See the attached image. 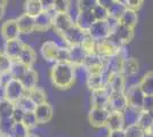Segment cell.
Wrapping results in <instances>:
<instances>
[{
	"instance_id": "29",
	"label": "cell",
	"mask_w": 153,
	"mask_h": 137,
	"mask_svg": "<svg viewBox=\"0 0 153 137\" xmlns=\"http://www.w3.org/2000/svg\"><path fill=\"white\" fill-rule=\"evenodd\" d=\"M26 95L31 98V101L36 105L42 104V103L47 102V93L38 86L32 88L31 90L26 91Z\"/></svg>"
},
{
	"instance_id": "18",
	"label": "cell",
	"mask_w": 153,
	"mask_h": 137,
	"mask_svg": "<svg viewBox=\"0 0 153 137\" xmlns=\"http://www.w3.org/2000/svg\"><path fill=\"white\" fill-rule=\"evenodd\" d=\"M68 48H69V62L68 63L72 64L74 67L82 66L85 59L87 56L82 47L81 46H71Z\"/></svg>"
},
{
	"instance_id": "32",
	"label": "cell",
	"mask_w": 153,
	"mask_h": 137,
	"mask_svg": "<svg viewBox=\"0 0 153 137\" xmlns=\"http://www.w3.org/2000/svg\"><path fill=\"white\" fill-rule=\"evenodd\" d=\"M140 110H136L133 107H129L128 106L127 110L123 112V121H125V128L128 126H131V124H136L138 121V118L140 114Z\"/></svg>"
},
{
	"instance_id": "54",
	"label": "cell",
	"mask_w": 153,
	"mask_h": 137,
	"mask_svg": "<svg viewBox=\"0 0 153 137\" xmlns=\"http://www.w3.org/2000/svg\"><path fill=\"white\" fill-rule=\"evenodd\" d=\"M27 137H40V135H39L37 131L32 130V131H30V134H29V136Z\"/></svg>"
},
{
	"instance_id": "56",
	"label": "cell",
	"mask_w": 153,
	"mask_h": 137,
	"mask_svg": "<svg viewBox=\"0 0 153 137\" xmlns=\"http://www.w3.org/2000/svg\"><path fill=\"white\" fill-rule=\"evenodd\" d=\"M146 133L149 134V136H150V137H153V122H152V124H151V127L149 128V130H147Z\"/></svg>"
},
{
	"instance_id": "33",
	"label": "cell",
	"mask_w": 153,
	"mask_h": 137,
	"mask_svg": "<svg viewBox=\"0 0 153 137\" xmlns=\"http://www.w3.org/2000/svg\"><path fill=\"white\" fill-rule=\"evenodd\" d=\"M127 9V7L125 6V4L122 1H117L115 0L114 2L112 4V6L108 9V17L111 19H114V20H119L120 16H121L123 12Z\"/></svg>"
},
{
	"instance_id": "11",
	"label": "cell",
	"mask_w": 153,
	"mask_h": 137,
	"mask_svg": "<svg viewBox=\"0 0 153 137\" xmlns=\"http://www.w3.org/2000/svg\"><path fill=\"white\" fill-rule=\"evenodd\" d=\"M72 25H74V21L72 20L70 14H54L53 19V29L56 33L62 36L68 31Z\"/></svg>"
},
{
	"instance_id": "39",
	"label": "cell",
	"mask_w": 153,
	"mask_h": 137,
	"mask_svg": "<svg viewBox=\"0 0 153 137\" xmlns=\"http://www.w3.org/2000/svg\"><path fill=\"white\" fill-rule=\"evenodd\" d=\"M15 105H17L19 107H21L24 112H33L34 109H36V104L32 102L31 98L29 97L26 94L25 96H23Z\"/></svg>"
},
{
	"instance_id": "20",
	"label": "cell",
	"mask_w": 153,
	"mask_h": 137,
	"mask_svg": "<svg viewBox=\"0 0 153 137\" xmlns=\"http://www.w3.org/2000/svg\"><path fill=\"white\" fill-rule=\"evenodd\" d=\"M17 26L21 34H29V33L36 31V24H34V17H32L27 14H22L19 19H16Z\"/></svg>"
},
{
	"instance_id": "42",
	"label": "cell",
	"mask_w": 153,
	"mask_h": 137,
	"mask_svg": "<svg viewBox=\"0 0 153 137\" xmlns=\"http://www.w3.org/2000/svg\"><path fill=\"white\" fill-rule=\"evenodd\" d=\"M153 122V119L151 118V116L147 113V112H140V118H138V121H137V124L140 126L145 131L149 130V128L151 127V124Z\"/></svg>"
},
{
	"instance_id": "3",
	"label": "cell",
	"mask_w": 153,
	"mask_h": 137,
	"mask_svg": "<svg viewBox=\"0 0 153 137\" xmlns=\"http://www.w3.org/2000/svg\"><path fill=\"white\" fill-rule=\"evenodd\" d=\"M5 88V98L13 102V103H17L23 96H25L26 90L24 86L22 85V82L16 79H12L10 81H8L6 85L4 86Z\"/></svg>"
},
{
	"instance_id": "8",
	"label": "cell",
	"mask_w": 153,
	"mask_h": 137,
	"mask_svg": "<svg viewBox=\"0 0 153 137\" xmlns=\"http://www.w3.org/2000/svg\"><path fill=\"white\" fill-rule=\"evenodd\" d=\"M86 34H87L86 31L81 30L79 26L74 24L71 26L68 31H65L61 37L69 45V47H71V46H81Z\"/></svg>"
},
{
	"instance_id": "43",
	"label": "cell",
	"mask_w": 153,
	"mask_h": 137,
	"mask_svg": "<svg viewBox=\"0 0 153 137\" xmlns=\"http://www.w3.org/2000/svg\"><path fill=\"white\" fill-rule=\"evenodd\" d=\"M91 13H93L94 17H95V21H106L108 19V9L98 6V5H96V6L91 9Z\"/></svg>"
},
{
	"instance_id": "19",
	"label": "cell",
	"mask_w": 153,
	"mask_h": 137,
	"mask_svg": "<svg viewBox=\"0 0 153 137\" xmlns=\"http://www.w3.org/2000/svg\"><path fill=\"white\" fill-rule=\"evenodd\" d=\"M58 49H59V46L55 42V41H45L42 46H41V55L42 57L48 61V62H55L56 63V59H57V54Z\"/></svg>"
},
{
	"instance_id": "31",
	"label": "cell",
	"mask_w": 153,
	"mask_h": 137,
	"mask_svg": "<svg viewBox=\"0 0 153 137\" xmlns=\"http://www.w3.org/2000/svg\"><path fill=\"white\" fill-rule=\"evenodd\" d=\"M29 67H26L24 64H22L21 62H19L17 59L16 61H13L12 63V66H10V70H9V74L13 79H16V80H19L24 77L25 72L27 71Z\"/></svg>"
},
{
	"instance_id": "4",
	"label": "cell",
	"mask_w": 153,
	"mask_h": 137,
	"mask_svg": "<svg viewBox=\"0 0 153 137\" xmlns=\"http://www.w3.org/2000/svg\"><path fill=\"white\" fill-rule=\"evenodd\" d=\"M110 111L108 109H101V107H90L88 112V122L91 127L101 129L105 128L108 122Z\"/></svg>"
},
{
	"instance_id": "47",
	"label": "cell",
	"mask_w": 153,
	"mask_h": 137,
	"mask_svg": "<svg viewBox=\"0 0 153 137\" xmlns=\"http://www.w3.org/2000/svg\"><path fill=\"white\" fill-rule=\"evenodd\" d=\"M57 62H69V48L68 47H59L56 63Z\"/></svg>"
},
{
	"instance_id": "48",
	"label": "cell",
	"mask_w": 153,
	"mask_h": 137,
	"mask_svg": "<svg viewBox=\"0 0 153 137\" xmlns=\"http://www.w3.org/2000/svg\"><path fill=\"white\" fill-rule=\"evenodd\" d=\"M24 114H25V112L23 111L21 107H19L17 105H15L12 119H13L14 122H22L23 121V118H24Z\"/></svg>"
},
{
	"instance_id": "10",
	"label": "cell",
	"mask_w": 153,
	"mask_h": 137,
	"mask_svg": "<svg viewBox=\"0 0 153 137\" xmlns=\"http://www.w3.org/2000/svg\"><path fill=\"white\" fill-rule=\"evenodd\" d=\"M33 113L36 116V119H37V122L39 126H44V124L51 122L53 116H54V109H53V105L51 103L45 102L42 104L36 105V109H34Z\"/></svg>"
},
{
	"instance_id": "22",
	"label": "cell",
	"mask_w": 153,
	"mask_h": 137,
	"mask_svg": "<svg viewBox=\"0 0 153 137\" xmlns=\"http://www.w3.org/2000/svg\"><path fill=\"white\" fill-rule=\"evenodd\" d=\"M19 62H21L22 64H24L26 67H32L34 65L36 61H37V57H36V52L34 49L32 48L31 46L24 44L23 45V48H22V52L19 54V59H17Z\"/></svg>"
},
{
	"instance_id": "49",
	"label": "cell",
	"mask_w": 153,
	"mask_h": 137,
	"mask_svg": "<svg viewBox=\"0 0 153 137\" xmlns=\"http://www.w3.org/2000/svg\"><path fill=\"white\" fill-rule=\"evenodd\" d=\"M153 110V96H145L143 104H142V111L150 112Z\"/></svg>"
},
{
	"instance_id": "15",
	"label": "cell",
	"mask_w": 153,
	"mask_h": 137,
	"mask_svg": "<svg viewBox=\"0 0 153 137\" xmlns=\"http://www.w3.org/2000/svg\"><path fill=\"white\" fill-rule=\"evenodd\" d=\"M0 33H1L2 38L5 39V41L19 39L21 32L19 30L16 20H7L6 22H4L0 27Z\"/></svg>"
},
{
	"instance_id": "30",
	"label": "cell",
	"mask_w": 153,
	"mask_h": 137,
	"mask_svg": "<svg viewBox=\"0 0 153 137\" xmlns=\"http://www.w3.org/2000/svg\"><path fill=\"white\" fill-rule=\"evenodd\" d=\"M44 9L40 4V0H25L24 2V13L32 17L38 16Z\"/></svg>"
},
{
	"instance_id": "9",
	"label": "cell",
	"mask_w": 153,
	"mask_h": 137,
	"mask_svg": "<svg viewBox=\"0 0 153 137\" xmlns=\"http://www.w3.org/2000/svg\"><path fill=\"white\" fill-rule=\"evenodd\" d=\"M128 107V101L126 97L125 91L120 93H111L110 99H108V110L110 112H123L127 110Z\"/></svg>"
},
{
	"instance_id": "17",
	"label": "cell",
	"mask_w": 153,
	"mask_h": 137,
	"mask_svg": "<svg viewBox=\"0 0 153 137\" xmlns=\"http://www.w3.org/2000/svg\"><path fill=\"white\" fill-rule=\"evenodd\" d=\"M54 14H51V10H42L38 16H36V17H34L36 31L45 32L47 30H49L51 27H53Z\"/></svg>"
},
{
	"instance_id": "59",
	"label": "cell",
	"mask_w": 153,
	"mask_h": 137,
	"mask_svg": "<svg viewBox=\"0 0 153 137\" xmlns=\"http://www.w3.org/2000/svg\"><path fill=\"white\" fill-rule=\"evenodd\" d=\"M0 87H4L2 86V81H1V76H0Z\"/></svg>"
},
{
	"instance_id": "41",
	"label": "cell",
	"mask_w": 153,
	"mask_h": 137,
	"mask_svg": "<svg viewBox=\"0 0 153 137\" xmlns=\"http://www.w3.org/2000/svg\"><path fill=\"white\" fill-rule=\"evenodd\" d=\"M13 61L7 56L5 53H0V74L9 73Z\"/></svg>"
},
{
	"instance_id": "1",
	"label": "cell",
	"mask_w": 153,
	"mask_h": 137,
	"mask_svg": "<svg viewBox=\"0 0 153 137\" xmlns=\"http://www.w3.org/2000/svg\"><path fill=\"white\" fill-rule=\"evenodd\" d=\"M76 67L68 62H57L51 70V80L54 87L59 90H68L76 84Z\"/></svg>"
},
{
	"instance_id": "35",
	"label": "cell",
	"mask_w": 153,
	"mask_h": 137,
	"mask_svg": "<svg viewBox=\"0 0 153 137\" xmlns=\"http://www.w3.org/2000/svg\"><path fill=\"white\" fill-rule=\"evenodd\" d=\"M29 134L30 130L23 122H14L9 137H27Z\"/></svg>"
},
{
	"instance_id": "52",
	"label": "cell",
	"mask_w": 153,
	"mask_h": 137,
	"mask_svg": "<svg viewBox=\"0 0 153 137\" xmlns=\"http://www.w3.org/2000/svg\"><path fill=\"white\" fill-rule=\"evenodd\" d=\"M108 137H126L125 130H113V131H108Z\"/></svg>"
},
{
	"instance_id": "24",
	"label": "cell",
	"mask_w": 153,
	"mask_h": 137,
	"mask_svg": "<svg viewBox=\"0 0 153 137\" xmlns=\"http://www.w3.org/2000/svg\"><path fill=\"white\" fill-rule=\"evenodd\" d=\"M86 85L90 91L100 90L102 88H105L106 79L102 73H91V74H88V77L86 79Z\"/></svg>"
},
{
	"instance_id": "50",
	"label": "cell",
	"mask_w": 153,
	"mask_h": 137,
	"mask_svg": "<svg viewBox=\"0 0 153 137\" xmlns=\"http://www.w3.org/2000/svg\"><path fill=\"white\" fill-rule=\"evenodd\" d=\"M54 2H55V0H40V4H41L44 10H53Z\"/></svg>"
},
{
	"instance_id": "2",
	"label": "cell",
	"mask_w": 153,
	"mask_h": 137,
	"mask_svg": "<svg viewBox=\"0 0 153 137\" xmlns=\"http://www.w3.org/2000/svg\"><path fill=\"white\" fill-rule=\"evenodd\" d=\"M120 49H121V46L118 45L111 37L101 41H96V54L103 59L114 57L119 54Z\"/></svg>"
},
{
	"instance_id": "12",
	"label": "cell",
	"mask_w": 153,
	"mask_h": 137,
	"mask_svg": "<svg viewBox=\"0 0 153 137\" xmlns=\"http://www.w3.org/2000/svg\"><path fill=\"white\" fill-rule=\"evenodd\" d=\"M104 64H105V59L101 57L97 54H91V55H87L86 56L82 67L86 69V71L88 72V74H91V73H102L103 69H104Z\"/></svg>"
},
{
	"instance_id": "16",
	"label": "cell",
	"mask_w": 153,
	"mask_h": 137,
	"mask_svg": "<svg viewBox=\"0 0 153 137\" xmlns=\"http://www.w3.org/2000/svg\"><path fill=\"white\" fill-rule=\"evenodd\" d=\"M138 70H140V63H138L137 59L126 56L121 61V63H120L119 72L121 73L125 78L127 79L134 77L135 74L138 72Z\"/></svg>"
},
{
	"instance_id": "36",
	"label": "cell",
	"mask_w": 153,
	"mask_h": 137,
	"mask_svg": "<svg viewBox=\"0 0 153 137\" xmlns=\"http://www.w3.org/2000/svg\"><path fill=\"white\" fill-rule=\"evenodd\" d=\"M71 8V0H55L53 12L55 14H68Z\"/></svg>"
},
{
	"instance_id": "57",
	"label": "cell",
	"mask_w": 153,
	"mask_h": 137,
	"mask_svg": "<svg viewBox=\"0 0 153 137\" xmlns=\"http://www.w3.org/2000/svg\"><path fill=\"white\" fill-rule=\"evenodd\" d=\"M7 2H8V0H0V6H4V7H6Z\"/></svg>"
},
{
	"instance_id": "7",
	"label": "cell",
	"mask_w": 153,
	"mask_h": 137,
	"mask_svg": "<svg viewBox=\"0 0 153 137\" xmlns=\"http://www.w3.org/2000/svg\"><path fill=\"white\" fill-rule=\"evenodd\" d=\"M110 37L114 40L119 46L123 47V46L128 45L133 40V38H134V30L129 29L127 26L121 25V24H118L114 27V30L112 31Z\"/></svg>"
},
{
	"instance_id": "55",
	"label": "cell",
	"mask_w": 153,
	"mask_h": 137,
	"mask_svg": "<svg viewBox=\"0 0 153 137\" xmlns=\"http://www.w3.org/2000/svg\"><path fill=\"white\" fill-rule=\"evenodd\" d=\"M4 15H5V7L0 6V20H2Z\"/></svg>"
},
{
	"instance_id": "51",
	"label": "cell",
	"mask_w": 153,
	"mask_h": 137,
	"mask_svg": "<svg viewBox=\"0 0 153 137\" xmlns=\"http://www.w3.org/2000/svg\"><path fill=\"white\" fill-rule=\"evenodd\" d=\"M115 0H96V5L103 7L105 9H108L110 7L112 6V4L114 2Z\"/></svg>"
},
{
	"instance_id": "40",
	"label": "cell",
	"mask_w": 153,
	"mask_h": 137,
	"mask_svg": "<svg viewBox=\"0 0 153 137\" xmlns=\"http://www.w3.org/2000/svg\"><path fill=\"white\" fill-rule=\"evenodd\" d=\"M22 122L29 128V130L30 131L34 130V129L39 126L38 122H37V119H36V116H34L33 112H25Z\"/></svg>"
},
{
	"instance_id": "37",
	"label": "cell",
	"mask_w": 153,
	"mask_h": 137,
	"mask_svg": "<svg viewBox=\"0 0 153 137\" xmlns=\"http://www.w3.org/2000/svg\"><path fill=\"white\" fill-rule=\"evenodd\" d=\"M123 130H125L126 137H145V135H146V131L137 124L128 126Z\"/></svg>"
},
{
	"instance_id": "25",
	"label": "cell",
	"mask_w": 153,
	"mask_h": 137,
	"mask_svg": "<svg viewBox=\"0 0 153 137\" xmlns=\"http://www.w3.org/2000/svg\"><path fill=\"white\" fill-rule=\"evenodd\" d=\"M105 128L108 131L125 129L123 113H120V112H110V116H108V122H106Z\"/></svg>"
},
{
	"instance_id": "58",
	"label": "cell",
	"mask_w": 153,
	"mask_h": 137,
	"mask_svg": "<svg viewBox=\"0 0 153 137\" xmlns=\"http://www.w3.org/2000/svg\"><path fill=\"white\" fill-rule=\"evenodd\" d=\"M147 113H149V114L151 116V118L153 119V110H152V111H150V112H147Z\"/></svg>"
},
{
	"instance_id": "46",
	"label": "cell",
	"mask_w": 153,
	"mask_h": 137,
	"mask_svg": "<svg viewBox=\"0 0 153 137\" xmlns=\"http://www.w3.org/2000/svg\"><path fill=\"white\" fill-rule=\"evenodd\" d=\"M125 6L127 7L128 9H131V10H140L142 6L144 5V0H125Z\"/></svg>"
},
{
	"instance_id": "13",
	"label": "cell",
	"mask_w": 153,
	"mask_h": 137,
	"mask_svg": "<svg viewBox=\"0 0 153 137\" xmlns=\"http://www.w3.org/2000/svg\"><path fill=\"white\" fill-rule=\"evenodd\" d=\"M110 95H111V91L106 87L100 89V90L91 91V94H90V104H91V107L108 109Z\"/></svg>"
},
{
	"instance_id": "14",
	"label": "cell",
	"mask_w": 153,
	"mask_h": 137,
	"mask_svg": "<svg viewBox=\"0 0 153 137\" xmlns=\"http://www.w3.org/2000/svg\"><path fill=\"white\" fill-rule=\"evenodd\" d=\"M106 88L110 89L111 93H120L126 90V78L120 72L111 73L106 79Z\"/></svg>"
},
{
	"instance_id": "53",
	"label": "cell",
	"mask_w": 153,
	"mask_h": 137,
	"mask_svg": "<svg viewBox=\"0 0 153 137\" xmlns=\"http://www.w3.org/2000/svg\"><path fill=\"white\" fill-rule=\"evenodd\" d=\"M108 130L106 128H101V129H98L97 131V134H96L94 137H108Z\"/></svg>"
},
{
	"instance_id": "45",
	"label": "cell",
	"mask_w": 153,
	"mask_h": 137,
	"mask_svg": "<svg viewBox=\"0 0 153 137\" xmlns=\"http://www.w3.org/2000/svg\"><path fill=\"white\" fill-rule=\"evenodd\" d=\"M96 6V0H78V9L79 12L91 10Z\"/></svg>"
},
{
	"instance_id": "60",
	"label": "cell",
	"mask_w": 153,
	"mask_h": 137,
	"mask_svg": "<svg viewBox=\"0 0 153 137\" xmlns=\"http://www.w3.org/2000/svg\"><path fill=\"white\" fill-rule=\"evenodd\" d=\"M117 1H122V0H117Z\"/></svg>"
},
{
	"instance_id": "38",
	"label": "cell",
	"mask_w": 153,
	"mask_h": 137,
	"mask_svg": "<svg viewBox=\"0 0 153 137\" xmlns=\"http://www.w3.org/2000/svg\"><path fill=\"white\" fill-rule=\"evenodd\" d=\"M81 47L83 48V50L86 52L87 55H91V54H96V41L89 34L87 33L85 39H83L82 44H81Z\"/></svg>"
},
{
	"instance_id": "28",
	"label": "cell",
	"mask_w": 153,
	"mask_h": 137,
	"mask_svg": "<svg viewBox=\"0 0 153 137\" xmlns=\"http://www.w3.org/2000/svg\"><path fill=\"white\" fill-rule=\"evenodd\" d=\"M138 86L145 96H153V71L146 72L140 80Z\"/></svg>"
},
{
	"instance_id": "5",
	"label": "cell",
	"mask_w": 153,
	"mask_h": 137,
	"mask_svg": "<svg viewBox=\"0 0 153 137\" xmlns=\"http://www.w3.org/2000/svg\"><path fill=\"white\" fill-rule=\"evenodd\" d=\"M125 94H126V97H127L128 101V106L142 111V104H143L145 95H144L143 91L140 90L138 84L126 87Z\"/></svg>"
},
{
	"instance_id": "21",
	"label": "cell",
	"mask_w": 153,
	"mask_h": 137,
	"mask_svg": "<svg viewBox=\"0 0 153 137\" xmlns=\"http://www.w3.org/2000/svg\"><path fill=\"white\" fill-rule=\"evenodd\" d=\"M94 22H95V17L91 13V10H83V12L78 13L74 24L76 26H79L81 30L87 32L88 29L94 24Z\"/></svg>"
},
{
	"instance_id": "6",
	"label": "cell",
	"mask_w": 153,
	"mask_h": 137,
	"mask_svg": "<svg viewBox=\"0 0 153 137\" xmlns=\"http://www.w3.org/2000/svg\"><path fill=\"white\" fill-rule=\"evenodd\" d=\"M87 33L95 41H101L110 38L112 30L108 25V21H95L94 24L88 29Z\"/></svg>"
},
{
	"instance_id": "26",
	"label": "cell",
	"mask_w": 153,
	"mask_h": 137,
	"mask_svg": "<svg viewBox=\"0 0 153 137\" xmlns=\"http://www.w3.org/2000/svg\"><path fill=\"white\" fill-rule=\"evenodd\" d=\"M118 21H119V24H121V25H123V26H127L129 29H133V30H134L135 27L137 26V23H138V15H137V12L131 10V9H128L127 8Z\"/></svg>"
},
{
	"instance_id": "44",
	"label": "cell",
	"mask_w": 153,
	"mask_h": 137,
	"mask_svg": "<svg viewBox=\"0 0 153 137\" xmlns=\"http://www.w3.org/2000/svg\"><path fill=\"white\" fill-rule=\"evenodd\" d=\"M14 121L12 118H5V119H0V133L5 134L6 136L9 137L10 130L13 128Z\"/></svg>"
},
{
	"instance_id": "23",
	"label": "cell",
	"mask_w": 153,
	"mask_h": 137,
	"mask_svg": "<svg viewBox=\"0 0 153 137\" xmlns=\"http://www.w3.org/2000/svg\"><path fill=\"white\" fill-rule=\"evenodd\" d=\"M24 42H22L19 39L15 40H8L5 44V54L12 61H16L19 59V54L22 52V48H23Z\"/></svg>"
},
{
	"instance_id": "27",
	"label": "cell",
	"mask_w": 153,
	"mask_h": 137,
	"mask_svg": "<svg viewBox=\"0 0 153 137\" xmlns=\"http://www.w3.org/2000/svg\"><path fill=\"white\" fill-rule=\"evenodd\" d=\"M38 81H39L38 72L36 71L33 67L27 69V71L25 72L24 77L21 79V82H22V85L24 86L26 91L31 90L32 88L37 87L38 86Z\"/></svg>"
},
{
	"instance_id": "34",
	"label": "cell",
	"mask_w": 153,
	"mask_h": 137,
	"mask_svg": "<svg viewBox=\"0 0 153 137\" xmlns=\"http://www.w3.org/2000/svg\"><path fill=\"white\" fill-rule=\"evenodd\" d=\"M14 109H15V103L8 101V99H1L0 101V119L5 118H12Z\"/></svg>"
}]
</instances>
